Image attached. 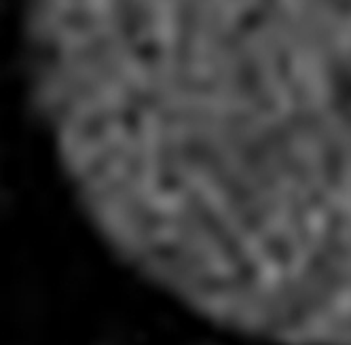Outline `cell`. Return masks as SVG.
<instances>
[{
	"instance_id": "1",
	"label": "cell",
	"mask_w": 351,
	"mask_h": 345,
	"mask_svg": "<svg viewBox=\"0 0 351 345\" xmlns=\"http://www.w3.org/2000/svg\"><path fill=\"white\" fill-rule=\"evenodd\" d=\"M51 121L95 233L197 320L351 345V0H60Z\"/></svg>"
}]
</instances>
